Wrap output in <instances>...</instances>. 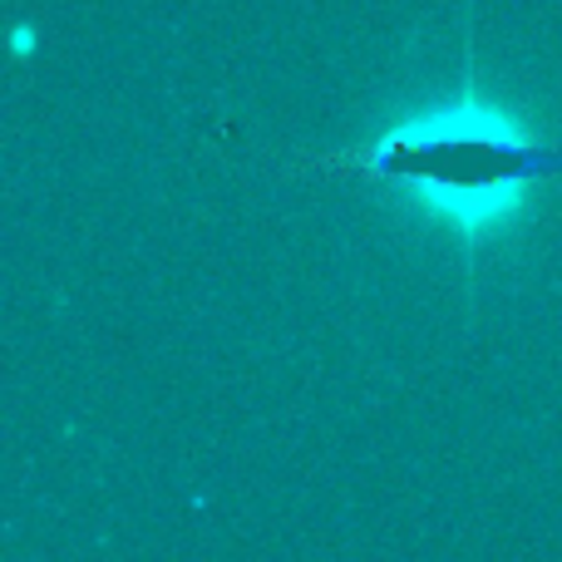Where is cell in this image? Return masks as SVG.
I'll return each instance as SVG.
<instances>
[{
  "instance_id": "1",
  "label": "cell",
  "mask_w": 562,
  "mask_h": 562,
  "mask_svg": "<svg viewBox=\"0 0 562 562\" xmlns=\"http://www.w3.org/2000/svg\"><path fill=\"white\" fill-rule=\"evenodd\" d=\"M336 164H350V173L370 183L405 188L425 213L445 217L474 257L514 227L538 183L562 178V148L538 138L504 104L474 94L464 79L449 104L400 119L375 144Z\"/></svg>"
}]
</instances>
